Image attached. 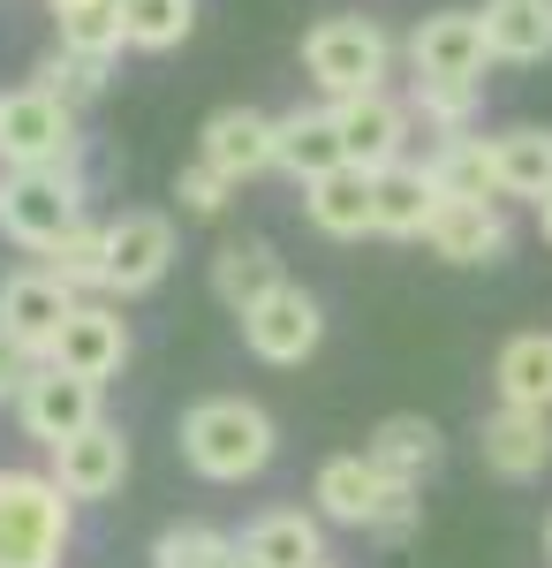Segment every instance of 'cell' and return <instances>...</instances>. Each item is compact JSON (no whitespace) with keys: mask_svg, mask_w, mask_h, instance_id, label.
<instances>
[{"mask_svg":"<svg viewBox=\"0 0 552 568\" xmlns=\"http://www.w3.org/2000/svg\"><path fill=\"white\" fill-rule=\"evenodd\" d=\"M273 447H280L273 417H265L257 402H243V394H213V402H197V409L182 417V463H190L197 478H213V485L257 478V470L273 463Z\"/></svg>","mask_w":552,"mask_h":568,"instance_id":"obj_1","label":"cell"},{"mask_svg":"<svg viewBox=\"0 0 552 568\" xmlns=\"http://www.w3.org/2000/svg\"><path fill=\"white\" fill-rule=\"evenodd\" d=\"M69 508L53 470H0V568H61Z\"/></svg>","mask_w":552,"mask_h":568,"instance_id":"obj_2","label":"cell"},{"mask_svg":"<svg viewBox=\"0 0 552 568\" xmlns=\"http://www.w3.org/2000/svg\"><path fill=\"white\" fill-rule=\"evenodd\" d=\"M84 175H76V160H61V168H8L0 175V235L8 243H23V251H53L76 220H84Z\"/></svg>","mask_w":552,"mask_h":568,"instance_id":"obj_3","label":"cell"},{"mask_svg":"<svg viewBox=\"0 0 552 568\" xmlns=\"http://www.w3.org/2000/svg\"><path fill=\"white\" fill-rule=\"evenodd\" d=\"M303 69H310V84L326 91V99L379 91L386 69H393V39H386L379 23H364V16H326V23L303 31Z\"/></svg>","mask_w":552,"mask_h":568,"instance_id":"obj_4","label":"cell"},{"mask_svg":"<svg viewBox=\"0 0 552 568\" xmlns=\"http://www.w3.org/2000/svg\"><path fill=\"white\" fill-rule=\"evenodd\" d=\"M76 106L45 84L0 91V168H61L76 160Z\"/></svg>","mask_w":552,"mask_h":568,"instance_id":"obj_5","label":"cell"},{"mask_svg":"<svg viewBox=\"0 0 552 568\" xmlns=\"http://www.w3.org/2000/svg\"><path fill=\"white\" fill-rule=\"evenodd\" d=\"M318 342H326V311H318V296L310 288H296V281H280L273 296H257L251 311H243V349L257 356V364H303V356H318Z\"/></svg>","mask_w":552,"mask_h":568,"instance_id":"obj_6","label":"cell"},{"mask_svg":"<svg viewBox=\"0 0 552 568\" xmlns=\"http://www.w3.org/2000/svg\"><path fill=\"white\" fill-rule=\"evenodd\" d=\"M84 304L53 265H31V273H8L0 281V334L8 342H23L31 356H53L61 342V326H69V311Z\"/></svg>","mask_w":552,"mask_h":568,"instance_id":"obj_7","label":"cell"},{"mask_svg":"<svg viewBox=\"0 0 552 568\" xmlns=\"http://www.w3.org/2000/svg\"><path fill=\"white\" fill-rule=\"evenodd\" d=\"M174 265V220L167 213H122L106 220V296H152Z\"/></svg>","mask_w":552,"mask_h":568,"instance_id":"obj_8","label":"cell"},{"mask_svg":"<svg viewBox=\"0 0 552 568\" xmlns=\"http://www.w3.org/2000/svg\"><path fill=\"white\" fill-rule=\"evenodd\" d=\"M16 417H23L31 439L61 447V439H76L84 425H99V379H76V372H61L45 356L39 372L23 379V394H16Z\"/></svg>","mask_w":552,"mask_h":568,"instance_id":"obj_9","label":"cell"},{"mask_svg":"<svg viewBox=\"0 0 552 568\" xmlns=\"http://www.w3.org/2000/svg\"><path fill=\"white\" fill-rule=\"evenodd\" d=\"M409 99H393V91H340L334 99V130H340V144H348V160L356 168H393L401 152H409Z\"/></svg>","mask_w":552,"mask_h":568,"instance_id":"obj_10","label":"cell"},{"mask_svg":"<svg viewBox=\"0 0 552 568\" xmlns=\"http://www.w3.org/2000/svg\"><path fill=\"white\" fill-rule=\"evenodd\" d=\"M484 61H492V39H484V8H439L409 31V69L417 77H469L484 84Z\"/></svg>","mask_w":552,"mask_h":568,"instance_id":"obj_11","label":"cell"},{"mask_svg":"<svg viewBox=\"0 0 552 568\" xmlns=\"http://www.w3.org/2000/svg\"><path fill=\"white\" fill-rule=\"evenodd\" d=\"M477 455H484V470H492V478H508V485L545 478V463H552V409L500 402V409L477 425Z\"/></svg>","mask_w":552,"mask_h":568,"instance_id":"obj_12","label":"cell"},{"mask_svg":"<svg viewBox=\"0 0 552 568\" xmlns=\"http://www.w3.org/2000/svg\"><path fill=\"white\" fill-rule=\"evenodd\" d=\"M197 160H213L219 175L243 182L265 175L273 160H280V114H257V106H219L213 122H205V136H197Z\"/></svg>","mask_w":552,"mask_h":568,"instance_id":"obj_13","label":"cell"},{"mask_svg":"<svg viewBox=\"0 0 552 568\" xmlns=\"http://www.w3.org/2000/svg\"><path fill=\"white\" fill-rule=\"evenodd\" d=\"M303 213L318 235H334V243H364V235H379V175L371 168H334V175L303 182Z\"/></svg>","mask_w":552,"mask_h":568,"instance_id":"obj_14","label":"cell"},{"mask_svg":"<svg viewBox=\"0 0 552 568\" xmlns=\"http://www.w3.org/2000/svg\"><path fill=\"white\" fill-rule=\"evenodd\" d=\"M393 493H401V485L386 478L371 455H334V463H318V485H310L318 516H326V524H348V530H371Z\"/></svg>","mask_w":552,"mask_h":568,"instance_id":"obj_15","label":"cell"},{"mask_svg":"<svg viewBox=\"0 0 552 568\" xmlns=\"http://www.w3.org/2000/svg\"><path fill=\"white\" fill-rule=\"evenodd\" d=\"M53 478H61V493L69 500H114L122 493V478H129V439H122V425H84L76 439H61L53 447Z\"/></svg>","mask_w":552,"mask_h":568,"instance_id":"obj_16","label":"cell"},{"mask_svg":"<svg viewBox=\"0 0 552 568\" xmlns=\"http://www.w3.org/2000/svg\"><path fill=\"white\" fill-rule=\"evenodd\" d=\"M425 243L447 265H492L508 258V213H500V197H447Z\"/></svg>","mask_w":552,"mask_h":568,"instance_id":"obj_17","label":"cell"},{"mask_svg":"<svg viewBox=\"0 0 552 568\" xmlns=\"http://www.w3.org/2000/svg\"><path fill=\"white\" fill-rule=\"evenodd\" d=\"M439 205H447V182L431 175V160H409V152H401L393 168H379V235L425 243Z\"/></svg>","mask_w":552,"mask_h":568,"instance_id":"obj_18","label":"cell"},{"mask_svg":"<svg viewBox=\"0 0 552 568\" xmlns=\"http://www.w3.org/2000/svg\"><path fill=\"white\" fill-rule=\"evenodd\" d=\"M53 364L61 372H76V379H114L129 364V326L114 304H76L69 311V326H61V342H53Z\"/></svg>","mask_w":552,"mask_h":568,"instance_id":"obj_19","label":"cell"},{"mask_svg":"<svg viewBox=\"0 0 552 568\" xmlns=\"http://www.w3.org/2000/svg\"><path fill=\"white\" fill-rule=\"evenodd\" d=\"M273 168L296 175V182H318V175H334V168H348L334 106H296V114H280V160H273Z\"/></svg>","mask_w":552,"mask_h":568,"instance_id":"obj_20","label":"cell"},{"mask_svg":"<svg viewBox=\"0 0 552 568\" xmlns=\"http://www.w3.org/2000/svg\"><path fill=\"white\" fill-rule=\"evenodd\" d=\"M364 455H371L393 485H425L431 470H439V455H447V447H439V425H431V417L401 409V417H386L379 433L364 439Z\"/></svg>","mask_w":552,"mask_h":568,"instance_id":"obj_21","label":"cell"},{"mask_svg":"<svg viewBox=\"0 0 552 568\" xmlns=\"http://www.w3.org/2000/svg\"><path fill=\"white\" fill-rule=\"evenodd\" d=\"M484 39L492 61H552V0H484Z\"/></svg>","mask_w":552,"mask_h":568,"instance_id":"obj_22","label":"cell"},{"mask_svg":"<svg viewBox=\"0 0 552 568\" xmlns=\"http://www.w3.org/2000/svg\"><path fill=\"white\" fill-rule=\"evenodd\" d=\"M243 546H251L265 568H318L326 561V530H318V516H303V508L257 516V524L243 530Z\"/></svg>","mask_w":552,"mask_h":568,"instance_id":"obj_23","label":"cell"},{"mask_svg":"<svg viewBox=\"0 0 552 568\" xmlns=\"http://www.w3.org/2000/svg\"><path fill=\"white\" fill-rule=\"evenodd\" d=\"M492 168H500V197H545L552 190V130L522 122V130H500L492 136Z\"/></svg>","mask_w":552,"mask_h":568,"instance_id":"obj_24","label":"cell"},{"mask_svg":"<svg viewBox=\"0 0 552 568\" xmlns=\"http://www.w3.org/2000/svg\"><path fill=\"white\" fill-rule=\"evenodd\" d=\"M492 387H500V402L552 409V334H514L492 364Z\"/></svg>","mask_w":552,"mask_h":568,"instance_id":"obj_25","label":"cell"},{"mask_svg":"<svg viewBox=\"0 0 552 568\" xmlns=\"http://www.w3.org/2000/svg\"><path fill=\"white\" fill-rule=\"evenodd\" d=\"M273 288H280V258H273V243H227V251L213 258V296L235 311V318H243L257 296H273Z\"/></svg>","mask_w":552,"mask_h":568,"instance_id":"obj_26","label":"cell"},{"mask_svg":"<svg viewBox=\"0 0 552 568\" xmlns=\"http://www.w3.org/2000/svg\"><path fill=\"white\" fill-rule=\"evenodd\" d=\"M431 175L447 182V197H500V168H492V136H439L431 144Z\"/></svg>","mask_w":552,"mask_h":568,"instance_id":"obj_27","label":"cell"},{"mask_svg":"<svg viewBox=\"0 0 552 568\" xmlns=\"http://www.w3.org/2000/svg\"><path fill=\"white\" fill-rule=\"evenodd\" d=\"M477 106H484V84H469V77H417L409 84V114L431 136H462L477 122Z\"/></svg>","mask_w":552,"mask_h":568,"instance_id":"obj_28","label":"cell"},{"mask_svg":"<svg viewBox=\"0 0 552 568\" xmlns=\"http://www.w3.org/2000/svg\"><path fill=\"white\" fill-rule=\"evenodd\" d=\"M53 31L69 53H122L129 31H122V0H53Z\"/></svg>","mask_w":552,"mask_h":568,"instance_id":"obj_29","label":"cell"},{"mask_svg":"<svg viewBox=\"0 0 552 568\" xmlns=\"http://www.w3.org/2000/svg\"><path fill=\"white\" fill-rule=\"evenodd\" d=\"M122 31L136 53H174L197 31V0H122Z\"/></svg>","mask_w":552,"mask_h":568,"instance_id":"obj_30","label":"cell"},{"mask_svg":"<svg viewBox=\"0 0 552 568\" xmlns=\"http://www.w3.org/2000/svg\"><path fill=\"white\" fill-rule=\"evenodd\" d=\"M243 538H227L213 524H167L152 538V568H235Z\"/></svg>","mask_w":552,"mask_h":568,"instance_id":"obj_31","label":"cell"},{"mask_svg":"<svg viewBox=\"0 0 552 568\" xmlns=\"http://www.w3.org/2000/svg\"><path fill=\"white\" fill-rule=\"evenodd\" d=\"M45 265L84 296V288H106V227H91V220H76L53 251H45Z\"/></svg>","mask_w":552,"mask_h":568,"instance_id":"obj_32","label":"cell"},{"mask_svg":"<svg viewBox=\"0 0 552 568\" xmlns=\"http://www.w3.org/2000/svg\"><path fill=\"white\" fill-rule=\"evenodd\" d=\"M106 69H114L106 53H69V45H61V53H53V61L39 69V84H45V91H61V99H69L76 114H84L91 99L106 91Z\"/></svg>","mask_w":552,"mask_h":568,"instance_id":"obj_33","label":"cell"},{"mask_svg":"<svg viewBox=\"0 0 552 568\" xmlns=\"http://www.w3.org/2000/svg\"><path fill=\"white\" fill-rule=\"evenodd\" d=\"M174 197H182V213H190V220H219V213H227V197H235V182L219 175L213 160H197V168L174 175Z\"/></svg>","mask_w":552,"mask_h":568,"instance_id":"obj_34","label":"cell"},{"mask_svg":"<svg viewBox=\"0 0 552 568\" xmlns=\"http://www.w3.org/2000/svg\"><path fill=\"white\" fill-rule=\"evenodd\" d=\"M417 516H425V500H417V485H401V493L386 500V516L371 524V538H379V546H409V538H417Z\"/></svg>","mask_w":552,"mask_h":568,"instance_id":"obj_35","label":"cell"},{"mask_svg":"<svg viewBox=\"0 0 552 568\" xmlns=\"http://www.w3.org/2000/svg\"><path fill=\"white\" fill-rule=\"evenodd\" d=\"M39 364H45V356H31L23 342H8V334H0V402H16V394H23V379H31Z\"/></svg>","mask_w":552,"mask_h":568,"instance_id":"obj_36","label":"cell"},{"mask_svg":"<svg viewBox=\"0 0 552 568\" xmlns=\"http://www.w3.org/2000/svg\"><path fill=\"white\" fill-rule=\"evenodd\" d=\"M538 235H545V251H552V190L538 197Z\"/></svg>","mask_w":552,"mask_h":568,"instance_id":"obj_37","label":"cell"},{"mask_svg":"<svg viewBox=\"0 0 552 568\" xmlns=\"http://www.w3.org/2000/svg\"><path fill=\"white\" fill-rule=\"evenodd\" d=\"M235 568H265V561H257V554H251V546H243V554H235Z\"/></svg>","mask_w":552,"mask_h":568,"instance_id":"obj_38","label":"cell"},{"mask_svg":"<svg viewBox=\"0 0 552 568\" xmlns=\"http://www.w3.org/2000/svg\"><path fill=\"white\" fill-rule=\"evenodd\" d=\"M545 561H552V516H545Z\"/></svg>","mask_w":552,"mask_h":568,"instance_id":"obj_39","label":"cell"},{"mask_svg":"<svg viewBox=\"0 0 552 568\" xmlns=\"http://www.w3.org/2000/svg\"><path fill=\"white\" fill-rule=\"evenodd\" d=\"M318 568H326V561H318Z\"/></svg>","mask_w":552,"mask_h":568,"instance_id":"obj_40","label":"cell"}]
</instances>
